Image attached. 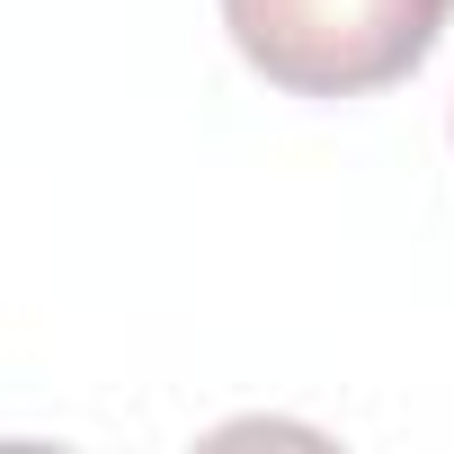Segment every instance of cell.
Instances as JSON below:
<instances>
[{
  "label": "cell",
  "instance_id": "1",
  "mask_svg": "<svg viewBox=\"0 0 454 454\" xmlns=\"http://www.w3.org/2000/svg\"><path fill=\"white\" fill-rule=\"evenodd\" d=\"M454 0H223L241 63L286 98H365L410 81Z\"/></svg>",
  "mask_w": 454,
  "mask_h": 454
}]
</instances>
